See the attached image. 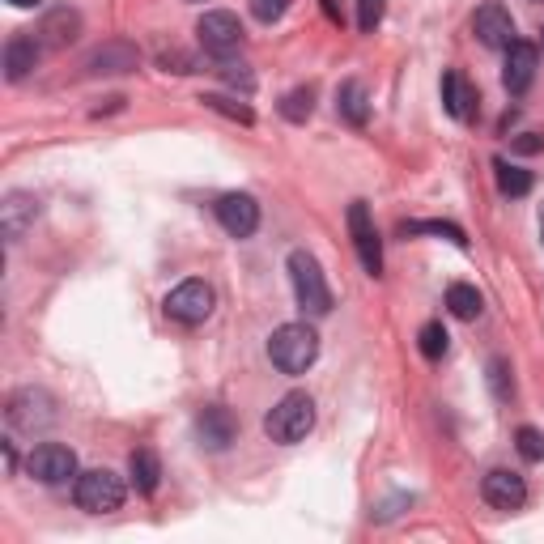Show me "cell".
I'll use <instances>...</instances> for the list:
<instances>
[{
  "label": "cell",
  "mask_w": 544,
  "mask_h": 544,
  "mask_svg": "<svg viewBox=\"0 0 544 544\" xmlns=\"http://www.w3.org/2000/svg\"><path fill=\"white\" fill-rule=\"evenodd\" d=\"M268 357L281 374H306L319 357L315 328H306V323H281V328L268 336Z\"/></svg>",
  "instance_id": "6da1fadb"
},
{
  "label": "cell",
  "mask_w": 544,
  "mask_h": 544,
  "mask_svg": "<svg viewBox=\"0 0 544 544\" xmlns=\"http://www.w3.org/2000/svg\"><path fill=\"white\" fill-rule=\"evenodd\" d=\"M289 285H294V298L302 306V315H311V319H323L332 311V289L328 281H323V268L311 251H289Z\"/></svg>",
  "instance_id": "7a4b0ae2"
},
{
  "label": "cell",
  "mask_w": 544,
  "mask_h": 544,
  "mask_svg": "<svg viewBox=\"0 0 544 544\" xmlns=\"http://www.w3.org/2000/svg\"><path fill=\"white\" fill-rule=\"evenodd\" d=\"M311 425H315V400L306 396V391H289V396H281L272 404V413L264 417V434L272 442H281V447H294V442L311 434Z\"/></svg>",
  "instance_id": "3957f363"
},
{
  "label": "cell",
  "mask_w": 544,
  "mask_h": 544,
  "mask_svg": "<svg viewBox=\"0 0 544 544\" xmlns=\"http://www.w3.org/2000/svg\"><path fill=\"white\" fill-rule=\"evenodd\" d=\"M73 502L90 515H111V510L124 506V481L111 472V468H90V472H77L73 481Z\"/></svg>",
  "instance_id": "277c9868"
},
{
  "label": "cell",
  "mask_w": 544,
  "mask_h": 544,
  "mask_svg": "<svg viewBox=\"0 0 544 544\" xmlns=\"http://www.w3.org/2000/svg\"><path fill=\"white\" fill-rule=\"evenodd\" d=\"M5 421H9L13 434H39V430H47V425H56V400L39 387H22L9 396Z\"/></svg>",
  "instance_id": "5b68a950"
},
{
  "label": "cell",
  "mask_w": 544,
  "mask_h": 544,
  "mask_svg": "<svg viewBox=\"0 0 544 544\" xmlns=\"http://www.w3.org/2000/svg\"><path fill=\"white\" fill-rule=\"evenodd\" d=\"M26 472L39 485H68L77 476V451L64 442H39L26 459Z\"/></svg>",
  "instance_id": "8992f818"
},
{
  "label": "cell",
  "mask_w": 544,
  "mask_h": 544,
  "mask_svg": "<svg viewBox=\"0 0 544 544\" xmlns=\"http://www.w3.org/2000/svg\"><path fill=\"white\" fill-rule=\"evenodd\" d=\"M196 34H200V47L209 51L213 60H226V56H234V51L243 47V22H238L234 13H226V9L204 13L196 22Z\"/></svg>",
  "instance_id": "52a82bcc"
},
{
  "label": "cell",
  "mask_w": 544,
  "mask_h": 544,
  "mask_svg": "<svg viewBox=\"0 0 544 544\" xmlns=\"http://www.w3.org/2000/svg\"><path fill=\"white\" fill-rule=\"evenodd\" d=\"M213 306H217V294L204 281H183L166 294V315L179 323H204L213 315Z\"/></svg>",
  "instance_id": "ba28073f"
},
{
  "label": "cell",
  "mask_w": 544,
  "mask_h": 544,
  "mask_svg": "<svg viewBox=\"0 0 544 544\" xmlns=\"http://www.w3.org/2000/svg\"><path fill=\"white\" fill-rule=\"evenodd\" d=\"M349 234H353V247H357V260L370 277H379L383 272V243H379V230H374V217L362 200L349 204Z\"/></svg>",
  "instance_id": "9c48e42d"
},
{
  "label": "cell",
  "mask_w": 544,
  "mask_h": 544,
  "mask_svg": "<svg viewBox=\"0 0 544 544\" xmlns=\"http://www.w3.org/2000/svg\"><path fill=\"white\" fill-rule=\"evenodd\" d=\"M217 221L226 226V234L251 238L255 226H260V204H255V196H247V192H230V196L217 200Z\"/></svg>",
  "instance_id": "30bf717a"
},
{
  "label": "cell",
  "mask_w": 544,
  "mask_h": 544,
  "mask_svg": "<svg viewBox=\"0 0 544 544\" xmlns=\"http://www.w3.org/2000/svg\"><path fill=\"white\" fill-rule=\"evenodd\" d=\"M472 34L481 39L485 47H510L515 43V17H510L498 0H489V5H481L476 9V17H472Z\"/></svg>",
  "instance_id": "8fae6325"
},
{
  "label": "cell",
  "mask_w": 544,
  "mask_h": 544,
  "mask_svg": "<svg viewBox=\"0 0 544 544\" xmlns=\"http://www.w3.org/2000/svg\"><path fill=\"white\" fill-rule=\"evenodd\" d=\"M481 498L493 506V510H519L527 502V485L519 472L510 468H493L485 481H481Z\"/></svg>",
  "instance_id": "7c38bea8"
},
{
  "label": "cell",
  "mask_w": 544,
  "mask_h": 544,
  "mask_svg": "<svg viewBox=\"0 0 544 544\" xmlns=\"http://www.w3.org/2000/svg\"><path fill=\"white\" fill-rule=\"evenodd\" d=\"M536 60H540V51L532 47V43H523V39H515L506 47V68H502V85L510 94H523L527 85L536 81Z\"/></svg>",
  "instance_id": "4fadbf2b"
},
{
  "label": "cell",
  "mask_w": 544,
  "mask_h": 544,
  "mask_svg": "<svg viewBox=\"0 0 544 544\" xmlns=\"http://www.w3.org/2000/svg\"><path fill=\"white\" fill-rule=\"evenodd\" d=\"M34 217H39V200L30 192H9L5 204H0V230H5L9 243H17L34 226Z\"/></svg>",
  "instance_id": "5bb4252c"
},
{
  "label": "cell",
  "mask_w": 544,
  "mask_h": 544,
  "mask_svg": "<svg viewBox=\"0 0 544 544\" xmlns=\"http://www.w3.org/2000/svg\"><path fill=\"white\" fill-rule=\"evenodd\" d=\"M196 430H200V442L209 451H226L234 442V417L226 413V408H204V413L196 417Z\"/></svg>",
  "instance_id": "9a60e30c"
},
{
  "label": "cell",
  "mask_w": 544,
  "mask_h": 544,
  "mask_svg": "<svg viewBox=\"0 0 544 544\" xmlns=\"http://www.w3.org/2000/svg\"><path fill=\"white\" fill-rule=\"evenodd\" d=\"M39 56H43V43L17 34V39H9V47H5V77L9 81H26L34 73V64H39Z\"/></svg>",
  "instance_id": "2e32d148"
},
{
  "label": "cell",
  "mask_w": 544,
  "mask_h": 544,
  "mask_svg": "<svg viewBox=\"0 0 544 544\" xmlns=\"http://www.w3.org/2000/svg\"><path fill=\"white\" fill-rule=\"evenodd\" d=\"M442 107H447L451 119H464L468 124V119L476 115V90L459 73H447L442 77Z\"/></svg>",
  "instance_id": "e0dca14e"
},
{
  "label": "cell",
  "mask_w": 544,
  "mask_h": 544,
  "mask_svg": "<svg viewBox=\"0 0 544 544\" xmlns=\"http://www.w3.org/2000/svg\"><path fill=\"white\" fill-rule=\"evenodd\" d=\"M336 115L345 119V124H353V128H362L370 119V94H366L362 81H345L336 90Z\"/></svg>",
  "instance_id": "ac0fdd59"
},
{
  "label": "cell",
  "mask_w": 544,
  "mask_h": 544,
  "mask_svg": "<svg viewBox=\"0 0 544 544\" xmlns=\"http://www.w3.org/2000/svg\"><path fill=\"white\" fill-rule=\"evenodd\" d=\"M81 34V17L73 9H56L47 13V22L39 26V43L43 47H68Z\"/></svg>",
  "instance_id": "d6986e66"
},
{
  "label": "cell",
  "mask_w": 544,
  "mask_h": 544,
  "mask_svg": "<svg viewBox=\"0 0 544 544\" xmlns=\"http://www.w3.org/2000/svg\"><path fill=\"white\" fill-rule=\"evenodd\" d=\"M85 68H90V73H132L136 51L128 43H107V47H98L94 56L85 60Z\"/></svg>",
  "instance_id": "ffe728a7"
},
{
  "label": "cell",
  "mask_w": 544,
  "mask_h": 544,
  "mask_svg": "<svg viewBox=\"0 0 544 544\" xmlns=\"http://www.w3.org/2000/svg\"><path fill=\"white\" fill-rule=\"evenodd\" d=\"M128 476H132V489L149 498V493L158 489V481H162L158 455H153V451H132V459H128Z\"/></svg>",
  "instance_id": "44dd1931"
},
{
  "label": "cell",
  "mask_w": 544,
  "mask_h": 544,
  "mask_svg": "<svg viewBox=\"0 0 544 544\" xmlns=\"http://www.w3.org/2000/svg\"><path fill=\"white\" fill-rule=\"evenodd\" d=\"M447 306H451L455 319H476V315H481V306H485V298H481V289H476V285L455 281L447 289Z\"/></svg>",
  "instance_id": "7402d4cb"
},
{
  "label": "cell",
  "mask_w": 544,
  "mask_h": 544,
  "mask_svg": "<svg viewBox=\"0 0 544 544\" xmlns=\"http://www.w3.org/2000/svg\"><path fill=\"white\" fill-rule=\"evenodd\" d=\"M493 170H498V187H502V196L519 200V196L532 192V175H527V170H519V166H510L506 158H493Z\"/></svg>",
  "instance_id": "603a6c76"
},
{
  "label": "cell",
  "mask_w": 544,
  "mask_h": 544,
  "mask_svg": "<svg viewBox=\"0 0 544 544\" xmlns=\"http://www.w3.org/2000/svg\"><path fill=\"white\" fill-rule=\"evenodd\" d=\"M311 111H315V90H311V85H302V90H289V94L281 98V115L289 119V124H306V119H311Z\"/></svg>",
  "instance_id": "cb8c5ba5"
},
{
  "label": "cell",
  "mask_w": 544,
  "mask_h": 544,
  "mask_svg": "<svg viewBox=\"0 0 544 544\" xmlns=\"http://www.w3.org/2000/svg\"><path fill=\"white\" fill-rule=\"evenodd\" d=\"M200 102H204L209 111H217V115L238 119V124H255L251 107H247V102H238V98H226V94H200Z\"/></svg>",
  "instance_id": "d4e9b609"
},
{
  "label": "cell",
  "mask_w": 544,
  "mask_h": 544,
  "mask_svg": "<svg viewBox=\"0 0 544 544\" xmlns=\"http://www.w3.org/2000/svg\"><path fill=\"white\" fill-rule=\"evenodd\" d=\"M417 345H421V357H430V362H438V357L447 353L451 336H447V328H442V323H425L421 336H417Z\"/></svg>",
  "instance_id": "484cf974"
},
{
  "label": "cell",
  "mask_w": 544,
  "mask_h": 544,
  "mask_svg": "<svg viewBox=\"0 0 544 544\" xmlns=\"http://www.w3.org/2000/svg\"><path fill=\"white\" fill-rule=\"evenodd\" d=\"M404 234H442V238H451L455 247H468V238L459 226H451V221H408Z\"/></svg>",
  "instance_id": "4316f807"
},
{
  "label": "cell",
  "mask_w": 544,
  "mask_h": 544,
  "mask_svg": "<svg viewBox=\"0 0 544 544\" xmlns=\"http://www.w3.org/2000/svg\"><path fill=\"white\" fill-rule=\"evenodd\" d=\"M217 73L226 77V85H230V90H243V94H251V90H255V77H251V68H247V64H234L230 56H226V60H217Z\"/></svg>",
  "instance_id": "83f0119b"
},
{
  "label": "cell",
  "mask_w": 544,
  "mask_h": 544,
  "mask_svg": "<svg viewBox=\"0 0 544 544\" xmlns=\"http://www.w3.org/2000/svg\"><path fill=\"white\" fill-rule=\"evenodd\" d=\"M515 447H519V455L527 459V464H540L544 459V434L532 430V425H523V430L515 434Z\"/></svg>",
  "instance_id": "f1b7e54d"
},
{
  "label": "cell",
  "mask_w": 544,
  "mask_h": 544,
  "mask_svg": "<svg viewBox=\"0 0 544 544\" xmlns=\"http://www.w3.org/2000/svg\"><path fill=\"white\" fill-rule=\"evenodd\" d=\"M247 5H251V13H255V22L272 26V22H281V17L289 13V5H294V0H247Z\"/></svg>",
  "instance_id": "f546056e"
},
{
  "label": "cell",
  "mask_w": 544,
  "mask_h": 544,
  "mask_svg": "<svg viewBox=\"0 0 544 544\" xmlns=\"http://www.w3.org/2000/svg\"><path fill=\"white\" fill-rule=\"evenodd\" d=\"M489 387H493V396H498V400L515 396V383H510V366L502 362V357H493V362H489Z\"/></svg>",
  "instance_id": "4dcf8cb0"
},
{
  "label": "cell",
  "mask_w": 544,
  "mask_h": 544,
  "mask_svg": "<svg viewBox=\"0 0 544 544\" xmlns=\"http://www.w3.org/2000/svg\"><path fill=\"white\" fill-rule=\"evenodd\" d=\"M383 9H387V0H357V30L374 34V26L383 22Z\"/></svg>",
  "instance_id": "1f68e13d"
},
{
  "label": "cell",
  "mask_w": 544,
  "mask_h": 544,
  "mask_svg": "<svg viewBox=\"0 0 544 544\" xmlns=\"http://www.w3.org/2000/svg\"><path fill=\"white\" fill-rule=\"evenodd\" d=\"M540 145H544V141H540V136H532V132L519 136V141H515V149H519V153H536Z\"/></svg>",
  "instance_id": "d6a6232c"
},
{
  "label": "cell",
  "mask_w": 544,
  "mask_h": 544,
  "mask_svg": "<svg viewBox=\"0 0 544 544\" xmlns=\"http://www.w3.org/2000/svg\"><path fill=\"white\" fill-rule=\"evenodd\" d=\"M9 5H17V9H39L43 0H9Z\"/></svg>",
  "instance_id": "836d02e7"
},
{
  "label": "cell",
  "mask_w": 544,
  "mask_h": 544,
  "mask_svg": "<svg viewBox=\"0 0 544 544\" xmlns=\"http://www.w3.org/2000/svg\"><path fill=\"white\" fill-rule=\"evenodd\" d=\"M540 230H544V204H540Z\"/></svg>",
  "instance_id": "e575fe53"
}]
</instances>
